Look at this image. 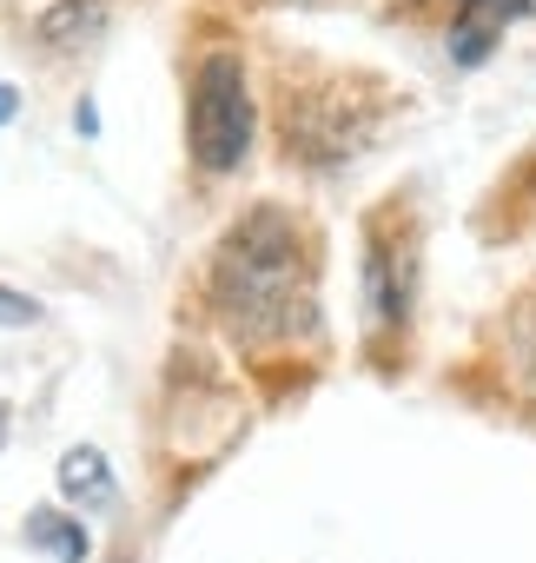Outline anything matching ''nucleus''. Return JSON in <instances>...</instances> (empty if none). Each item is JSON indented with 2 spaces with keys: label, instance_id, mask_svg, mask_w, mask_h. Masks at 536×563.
Segmentation results:
<instances>
[{
  "label": "nucleus",
  "instance_id": "f03ea898",
  "mask_svg": "<svg viewBox=\"0 0 536 563\" xmlns=\"http://www.w3.org/2000/svg\"><path fill=\"white\" fill-rule=\"evenodd\" d=\"M186 146L192 166L225 179L245 166L252 153V87H245V60L238 54H205L192 74V100H186Z\"/></svg>",
  "mask_w": 536,
  "mask_h": 563
},
{
  "label": "nucleus",
  "instance_id": "1a4fd4ad",
  "mask_svg": "<svg viewBox=\"0 0 536 563\" xmlns=\"http://www.w3.org/2000/svg\"><path fill=\"white\" fill-rule=\"evenodd\" d=\"M27 325H41V306H34L27 292H8V286H0V332H27Z\"/></svg>",
  "mask_w": 536,
  "mask_h": 563
},
{
  "label": "nucleus",
  "instance_id": "6e6552de",
  "mask_svg": "<svg viewBox=\"0 0 536 563\" xmlns=\"http://www.w3.org/2000/svg\"><path fill=\"white\" fill-rule=\"evenodd\" d=\"M457 21H483V27H503L516 14H529V0H450Z\"/></svg>",
  "mask_w": 536,
  "mask_h": 563
},
{
  "label": "nucleus",
  "instance_id": "9d476101",
  "mask_svg": "<svg viewBox=\"0 0 536 563\" xmlns=\"http://www.w3.org/2000/svg\"><path fill=\"white\" fill-rule=\"evenodd\" d=\"M14 113H21V87H14V80H0V126H8Z\"/></svg>",
  "mask_w": 536,
  "mask_h": 563
},
{
  "label": "nucleus",
  "instance_id": "20e7f679",
  "mask_svg": "<svg viewBox=\"0 0 536 563\" xmlns=\"http://www.w3.org/2000/svg\"><path fill=\"white\" fill-rule=\"evenodd\" d=\"M60 504H74V510H113V504H120L113 464H107L93 444H74V451L60 457Z\"/></svg>",
  "mask_w": 536,
  "mask_h": 563
},
{
  "label": "nucleus",
  "instance_id": "9b49d317",
  "mask_svg": "<svg viewBox=\"0 0 536 563\" xmlns=\"http://www.w3.org/2000/svg\"><path fill=\"white\" fill-rule=\"evenodd\" d=\"M0 431H8V411H0Z\"/></svg>",
  "mask_w": 536,
  "mask_h": 563
},
{
  "label": "nucleus",
  "instance_id": "f8f14e48",
  "mask_svg": "<svg viewBox=\"0 0 536 563\" xmlns=\"http://www.w3.org/2000/svg\"><path fill=\"white\" fill-rule=\"evenodd\" d=\"M292 8H305V0H292Z\"/></svg>",
  "mask_w": 536,
  "mask_h": 563
},
{
  "label": "nucleus",
  "instance_id": "39448f33",
  "mask_svg": "<svg viewBox=\"0 0 536 563\" xmlns=\"http://www.w3.org/2000/svg\"><path fill=\"white\" fill-rule=\"evenodd\" d=\"M503 365H510V385L536 405V292L516 299L503 319Z\"/></svg>",
  "mask_w": 536,
  "mask_h": 563
},
{
  "label": "nucleus",
  "instance_id": "423d86ee",
  "mask_svg": "<svg viewBox=\"0 0 536 563\" xmlns=\"http://www.w3.org/2000/svg\"><path fill=\"white\" fill-rule=\"evenodd\" d=\"M27 543H41L47 556H60V563H80L87 550H93V537H87V523L80 517H67V510H27Z\"/></svg>",
  "mask_w": 536,
  "mask_h": 563
},
{
  "label": "nucleus",
  "instance_id": "f257e3e1",
  "mask_svg": "<svg viewBox=\"0 0 536 563\" xmlns=\"http://www.w3.org/2000/svg\"><path fill=\"white\" fill-rule=\"evenodd\" d=\"M205 306L212 319L252 345L272 352L319 332V245L299 212L252 206L205 258Z\"/></svg>",
  "mask_w": 536,
  "mask_h": 563
},
{
  "label": "nucleus",
  "instance_id": "0eeeda50",
  "mask_svg": "<svg viewBox=\"0 0 536 563\" xmlns=\"http://www.w3.org/2000/svg\"><path fill=\"white\" fill-rule=\"evenodd\" d=\"M100 21H107L100 0H60V8H47V14L34 21V34H41L47 47H80V41L100 34Z\"/></svg>",
  "mask_w": 536,
  "mask_h": 563
},
{
  "label": "nucleus",
  "instance_id": "7ed1b4c3",
  "mask_svg": "<svg viewBox=\"0 0 536 563\" xmlns=\"http://www.w3.org/2000/svg\"><path fill=\"white\" fill-rule=\"evenodd\" d=\"M365 306H371V325L378 332H398L404 312H411V239L391 245V232L378 225L371 232V252H365Z\"/></svg>",
  "mask_w": 536,
  "mask_h": 563
}]
</instances>
